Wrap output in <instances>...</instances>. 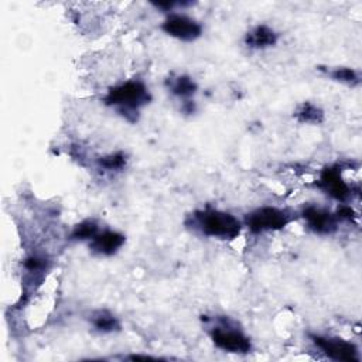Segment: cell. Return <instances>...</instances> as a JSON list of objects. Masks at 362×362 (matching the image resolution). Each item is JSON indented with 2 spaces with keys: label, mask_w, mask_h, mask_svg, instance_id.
Segmentation results:
<instances>
[{
  "label": "cell",
  "mask_w": 362,
  "mask_h": 362,
  "mask_svg": "<svg viewBox=\"0 0 362 362\" xmlns=\"http://www.w3.org/2000/svg\"><path fill=\"white\" fill-rule=\"evenodd\" d=\"M151 99V92L141 79H127L112 86L103 96V103L116 109L127 120L136 122L140 109L147 106Z\"/></svg>",
  "instance_id": "obj_1"
},
{
  "label": "cell",
  "mask_w": 362,
  "mask_h": 362,
  "mask_svg": "<svg viewBox=\"0 0 362 362\" xmlns=\"http://www.w3.org/2000/svg\"><path fill=\"white\" fill-rule=\"evenodd\" d=\"M187 225L206 238L219 240L236 239L243 228V222L233 214L216 208L194 211Z\"/></svg>",
  "instance_id": "obj_2"
},
{
  "label": "cell",
  "mask_w": 362,
  "mask_h": 362,
  "mask_svg": "<svg viewBox=\"0 0 362 362\" xmlns=\"http://www.w3.org/2000/svg\"><path fill=\"white\" fill-rule=\"evenodd\" d=\"M212 324L209 325L208 334L212 344L229 354H239L245 355L252 351V341L243 332L242 328L228 317L212 318Z\"/></svg>",
  "instance_id": "obj_3"
},
{
  "label": "cell",
  "mask_w": 362,
  "mask_h": 362,
  "mask_svg": "<svg viewBox=\"0 0 362 362\" xmlns=\"http://www.w3.org/2000/svg\"><path fill=\"white\" fill-rule=\"evenodd\" d=\"M291 211L279 206H259L250 211L245 219L243 226L253 235L266 233V232H276L284 229L288 223L296 219Z\"/></svg>",
  "instance_id": "obj_4"
},
{
  "label": "cell",
  "mask_w": 362,
  "mask_h": 362,
  "mask_svg": "<svg viewBox=\"0 0 362 362\" xmlns=\"http://www.w3.org/2000/svg\"><path fill=\"white\" fill-rule=\"evenodd\" d=\"M313 345L322 352L327 358L341 362H359V349L358 346L341 337L337 335H322V334H310Z\"/></svg>",
  "instance_id": "obj_5"
},
{
  "label": "cell",
  "mask_w": 362,
  "mask_h": 362,
  "mask_svg": "<svg viewBox=\"0 0 362 362\" xmlns=\"http://www.w3.org/2000/svg\"><path fill=\"white\" fill-rule=\"evenodd\" d=\"M160 28L167 35L184 42H192L198 40L204 33V27L198 20L178 11L168 13Z\"/></svg>",
  "instance_id": "obj_6"
},
{
  "label": "cell",
  "mask_w": 362,
  "mask_h": 362,
  "mask_svg": "<svg viewBox=\"0 0 362 362\" xmlns=\"http://www.w3.org/2000/svg\"><path fill=\"white\" fill-rule=\"evenodd\" d=\"M305 226L315 235H331L337 230L338 218L335 214L315 205H307L300 212Z\"/></svg>",
  "instance_id": "obj_7"
},
{
  "label": "cell",
  "mask_w": 362,
  "mask_h": 362,
  "mask_svg": "<svg viewBox=\"0 0 362 362\" xmlns=\"http://www.w3.org/2000/svg\"><path fill=\"white\" fill-rule=\"evenodd\" d=\"M317 187L331 198L345 202L351 197V185L344 180L338 167H325L317 180Z\"/></svg>",
  "instance_id": "obj_8"
},
{
  "label": "cell",
  "mask_w": 362,
  "mask_h": 362,
  "mask_svg": "<svg viewBox=\"0 0 362 362\" xmlns=\"http://www.w3.org/2000/svg\"><path fill=\"white\" fill-rule=\"evenodd\" d=\"M124 243H126V236L122 232L113 230V229H100L88 242V246L93 255L109 257L116 255L123 247Z\"/></svg>",
  "instance_id": "obj_9"
},
{
  "label": "cell",
  "mask_w": 362,
  "mask_h": 362,
  "mask_svg": "<svg viewBox=\"0 0 362 362\" xmlns=\"http://www.w3.org/2000/svg\"><path fill=\"white\" fill-rule=\"evenodd\" d=\"M279 33L267 24H257L252 27L243 37V44L249 49H267L277 44Z\"/></svg>",
  "instance_id": "obj_10"
},
{
  "label": "cell",
  "mask_w": 362,
  "mask_h": 362,
  "mask_svg": "<svg viewBox=\"0 0 362 362\" xmlns=\"http://www.w3.org/2000/svg\"><path fill=\"white\" fill-rule=\"evenodd\" d=\"M165 85H167L168 92L171 95H174L175 98L181 99L182 102L192 100V98L198 92V83L194 81V78H191L189 75H185V74L168 78L165 81Z\"/></svg>",
  "instance_id": "obj_11"
},
{
  "label": "cell",
  "mask_w": 362,
  "mask_h": 362,
  "mask_svg": "<svg viewBox=\"0 0 362 362\" xmlns=\"http://www.w3.org/2000/svg\"><path fill=\"white\" fill-rule=\"evenodd\" d=\"M90 325L100 334H112L120 329V321L107 310H98L90 315Z\"/></svg>",
  "instance_id": "obj_12"
},
{
  "label": "cell",
  "mask_w": 362,
  "mask_h": 362,
  "mask_svg": "<svg viewBox=\"0 0 362 362\" xmlns=\"http://www.w3.org/2000/svg\"><path fill=\"white\" fill-rule=\"evenodd\" d=\"M293 116L297 122L304 124H320L324 122V110L313 102H303L296 109Z\"/></svg>",
  "instance_id": "obj_13"
},
{
  "label": "cell",
  "mask_w": 362,
  "mask_h": 362,
  "mask_svg": "<svg viewBox=\"0 0 362 362\" xmlns=\"http://www.w3.org/2000/svg\"><path fill=\"white\" fill-rule=\"evenodd\" d=\"M327 75L339 83L348 85V86H356L361 82V76L358 74V71H355L354 68L349 66H335L327 71Z\"/></svg>",
  "instance_id": "obj_14"
},
{
  "label": "cell",
  "mask_w": 362,
  "mask_h": 362,
  "mask_svg": "<svg viewBox=\"0 0 362 362\" xmlns=\"http://www.w3.org/2000/svg\"><path fill=\"white\" fill-rule=\"evenodd\" d=\"M100 230V226L99 223L95 221V219H85L79 223H76L71 232V239L74 240H86L89 242L98 232Z\"/></svg>",
  "instance_id": "obj_15"
},
{
  "label": "cell",
  "mask_w": 362,
  "mask_h": 362,
  "mask_svg": "<svg viewBox=\"0 0 362 362\" xmlns=\"http://www.w3.org/2000/svg\"><path fill=\"white\" fill-rule=\"evenodd\" d=\"M126 154L123 151H116L106 154L98 160V164L105 171H119L126 165Z\"/></svg>",
  "instance_id": "obj_16"
}]
</instances>
